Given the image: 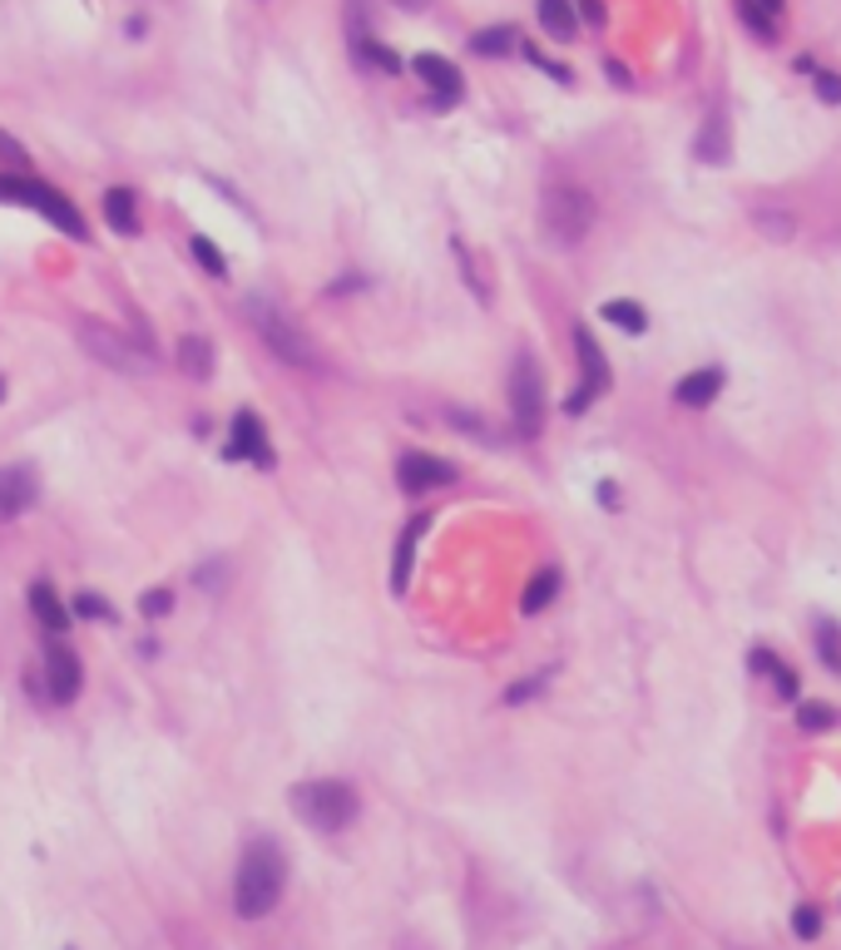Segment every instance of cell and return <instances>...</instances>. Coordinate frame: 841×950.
I'll list each match as a JSON object with an SVG mask.
<instances>
[{"instance_id": "cell-1", "label": "cell", "mask_w": 841, "mask_h": 950, "mask_svg": "<svg viewBox=\"0 0 841 950\" xmlns=\"http://www.w3.org/2000/svg\"><path fill=\"white\" fill-rule=\"evenodd\" d=\"M283 886H287V857L267 837L247 841V851L237 857V871H233V910L243 920H263L283 901Z\"/></svg>"}, {"instance_id": "cell-2", "label": "cell", "mask_w": 841, "mask_h": 950, "mask_svg": "<svg viewBox=\"0 0 841 950\" xmlns=\"http://www.w3.org/2000/svg\"><path fill=\"white\" fill-rule=\"evenodd\" d=\"M0 203H25V208H35V213H45L65 238H89V233H85V213H79V208L69 203L59 188L40 184V178L0 174Z\"/></svg>"}, {"instance_id": "cell-3", "label": "cell", "mask_w": 841, "mask_h": 950, "mask_svg": "<svg viewBox=\"0 0 841 950\" xmlns=\"http://www.w3.org/2000/svg\"><path fill=\"white\" fill-rule=\"evenodd\" d=\"M540 223H544V233H550V243H560V247L584 243L594 228V198L574 184L550 188L540 203Z\"/></svg>"}, {"instance_id": "cell-4", "label": "cell", "mask_w": 841, "mask_h": 950, "mask_svg": "<svg viewBox=\"0 0 841 950\" xmlns=\"http://www.w3.org/2000/svg\"><path fill=\"white\" fill-rule=\"evenodd\" d=\"M292 807H297V817H302L307 827H317V831H342L346 821L356 817V792L346 787V782H336V777L302 782V787L292 792Z\"/></svg>"}, {"instance_id": "cell-5", "label": "cell", "mask_w": 841, "mask_h": 950, "mask_svg": "<svg viewBox=\"0 0 841 950\" xmlns=\"http://www.w3.org/2000/svg\"><path fill=\"white\" fill-rule=\"evenodd\" d=\"M253 327L263 332V342L273 346V356H283L287 366H307V372H312V366L322 362L317 346H312V336H307L297 322H287L283 312H273L267 302H253Z\"/></svg>"}, {"instance_id": "cell-6", "label": "cell", "mask_w": 841, "mask_h": 950, "mask_svg": "<svg viewBox=\"0 0 841 950\" xmlns=\"http://www.w3.org/2000/svg\"><path fill=\"white\" fill-rule=\"evenodd\" d=\"M510 406H514V431H520L524 441H534L544 426V376H540V366H534L530 352H520V362H514V372H510Z\"/></svg>"}, {"instance_id": "cell-7", "label": "cell", "mask_w": 841, "mask_h": 950, "mask_svg": "<svg viewBox=\"0 0 841 950\" xmlns=\"http://www.w3.org/2000/svg\"><path fill=\"white\" fill-rule=\"evenodd\" d=\"M574 352H579V372H584V382L574 386L569 411L579 416V411H589L594 396L609 391V362H604V352H599V342H594L589 327H574Z\"/></svg>"}, {"instance_id": "cell-8", "label": "cell", "mask_w": 841, "mask_h": 950, "mask_svg": "<svg viewBox=\"0 0 841 950\" xmlns=\"http://www.w3.org/2000/svg\"><path fill=\"white\" fill-rule=\"evenodd\" d=\"M79 342L89 346V352L99 356L104 366H114V372H129V376H139V372H148V352H139V346H129L119 332H109L104 322H79Z\"/></svg>"}, {"instance_id": "cell-9", "label": "cell", "mask_w": 841, "mask_h": 950, "mask_svg": "<svg viewBox=\"0 0 841 950\" xmlns=\"http://www.w3.org/2000/svg\"><path fill=\"white\" fill-rule=\"evenodd\" d=\"M455 480V465L441 461V455H425V451H406L401 461H396V485H401L406 495H431L441 490V485Z\"/></svg>"}, {"instance_id": "cell-10", "label": "cell", "mask_w": 841, "mask_h": 950, "mask_svg": "<svg viewBox=\"0 0 841 950\" xmlns=\"http://www.w3.org/2000/svg\"><path fill=\"white\" fill-rule=\"evenodd\" d=\"M228 461H243V465H273V445H267V426L257 421V411H237L233 416V426H228Z\"/></svg>"}, {"instance_id": "cell-11", "label": "cell", "mask_w": 841, "mask_h": 950, "mask_svg": "<svg viewBox=\"0 0 841 950\" xmlns=\"http://www.w3.org/2000/svg\"><path fill=\"white\" fill-rule=\"evenodd\" d=\"M79 683H85V669H79V659L65 649V643H49L45 649V693L55 703H75L79 698Z\"/></svg>"}, {"instance_id": "cell-12", "label": "cell", "mask_w": 841, "mask_h": 950, "mask_svg": "<svg viewBox=\"0 0 841 950\" xmlns=\"http://www.w3.org/2000/svg\"><path fill=\"white\" fill-rule=\"evenodd\" d=\"M40 485L30 475V465H5L0 471V520H20V515L35 505Z\"/></svg>"}, {"instance_id": "cell-13", "label": "cell", "mask_w": 841, "mask_h": 950, "mask_svg": "<svg viewBox=\"0 0 841 950\" xmlns=\"http://www.w3.org/2000/svg\"><path fill=\"white\" fill-rule=\"evenodd\" d=\"M425 524H431V515L416 510L411 520H406L401 540H396V554H391V594H406V584H411V564H416V544H421Z\"/></svg>"}, {"instance_id": "cell-14", "label": "cell", "mask_w": 841, "mask_h": 950, "mask_svg": "<svg viewBox=\"0 0 841 950\" xmlns=\"http://www.w3.org/2000/svg\"><path fill=\"white\" fill-rule=\"evenodd\" d=\"M693 154H698L702 164H728L732 144H728V114H722V109H712V114L702 119L698 139H693Z\"/></svg>"}, {"instance_id": "cell-15", "label": "cell", "mask_w": 841, "mask_h": 950, "mask_svg": "<svg viewBox=\"0 0 841 950\" xmlns=\"http://www.w3.org/2000/svg\"><path fill=\"white\" fill-rule=\"evenodd\" d=\"M411 69L421 75V85L435 89L441 99H455V95H461V69H455L451 59H441V55H416Z\"/></svg>"}, {"instance_id": "cell-16", "label": "cell", "mask_w": 841, "mask_h": 950, "mask_svg": "<svg viewBox=\"0 0 841 950\" xmlns=\"http://www.w3.org/2000/svg\"><path fill=\"white\" fill-rule=\"evenodd\" d=\"M722 366H702V372H688L678 386H673V396H678V406H708L712 396L722 391Z\"/></svg>"}, {"instance_id": "cell-17", "label": "cell", "mask_w": 841, "mask_h": 950, "mask_svg": "<svg viewBox=\"0 0 841 950\" xmlns=\"http://www.w3.org/2000/svg\"><path fill=\"white\" fill-rule=\"evenodd\" d=\"M30 614H35V619L45 623V633H55V639L69 629V609H65V604H59V594L49 589L45 579H35V584H30Z\"/></svg>"}, {"instance_id": "cell-18", "label": "cell", "mask_w": 841, "mask_h": 950, "mask_svg": "<svg viewBox=\"0 0 841 950\" xmlns=\"http://www.w3.org/2000/svg\"><path fill=\"white\" fill-rule=\"evenodd\" d=\"M540 25L550 40H574L579 30V15H574L569 0H540Z\"/></svg>"}, {"instance_id": "cell-19", "label": "cell", "mask_w": 841, "mask_h": 950, "mask_svg": "<svg viewBox=\"0 0 841 950\" xmlns=\"http://www.w3.org/2000/svg\"><path fill=\"white\" fill-rule=\"evenodd\" d=\"M471 49L485 59H500V55H514L520 49V35L510 25H490V30H475L471 35Z\"/></svg>"}, {"instance_id": "cell-20", "label": "cell", "mask_w": 841, "mask_h": 950, "mask_svg": "<svg viewBox=\"0 0 841 950\" xmlns=\"http://www.w3.org/2000/svg\"><path fill=\"white\" fill-rule=\"evenodd\" d=\"M104 218H109V228L114 233H139V213H134V194L129 188H109L104 194Z\"/></svg>"}, {"instance_id": "cell-21", "label": "cell", "mask_w": 841, "mask_h": 950, "mask_svg": "<svg viewBox=\"0 0 841 950\" xmlns=\"http://www.w3.org/2000/svg\"><path fill=\"white\" fill-rule=\"evenodd\" d=\"M178 372L203 382V376L213 372V346H208L203 336H184V342H178Z\"/></svg>"}, {"instance_id": "cell-22", "label": "cell", "mask_w": 841, "mask_h": 950, "mask_svg": "<svg viewBox=\"0 0 841 950\" xmlns=\"http://www.w3.org/2000/svg\"><path fill=\"white\" fill-rule=\"evenodd\" d=\"M554 594H560V570H540L530 584H524V594H520V609H524V614H540V609H550V604H554Z\"/></svg>"}, {"instance_id": "cell-23", "label": "cell", "mask_w": 841, "mask_h": 950, "mask_svg": "<svg viewBox=\"0 0 841 950\" xmlns=\"http://www.w3.org/2000/svg\"><path fill=\"white\" fill-rule=\"evenodd\" d=\"M738 20H742V25H748L757 40H772V35H777V15H772V10H762L757 0H738Z\"/></svg>"}, {"instance_id": "cell-24", "label": "cell", "mask_w": 841, "mask_h": 950, "mask_svg": "<svg viewBox=\"0 0 841 950\" xmlns=\"http://www.w3.org/2000/svg\"><path fill=\"white\" fill-rule=\"evenodd\" d=\"M613 327H623V332H649V312H643L639 302H604V312Z\"/></svg>"}, {"instance_id": "cell-25", "label": "cell", "mask_w": 841, "mask_h": 950, "mask_svg": "<svg viewBox=\"0 0 841 950\" xmlns=\"http://www.w3.org/2000/svg\"><path fill=\"white\" fill-rule=\"evenodd\" d=\"M356 59L376 65L381 75H401V55H391V49H386L381 40H356Z\"/></svg>"}, {"instance_id": "cell-26", "label": "cell", "mask_w": 841, "mask_h": 950, "mask_svg": "<svg viewBox=\"0 0 841 950\" xmlns=\"http://www.w3.org/2000/svg\"><path fill=\"white\" fill-rule=\"evenodd\" d=\"M188 247H193V257H198V263H203V267H208V273H213V277H228V257L218 253V247L208 243L203 233H193V238H188Z\"/></svg>"}, {"instance_id": "cell-27", "label": "cell", "mask_w": 841, "mask_h": 950, "mask_svg": "<svg viewBox=\"0 0 841 950\" xmlns=\"http://www.w3.org/2000/svg\"><path fill=\"white\" fill-rule=\"evenodd\" d=\"M837 722V712L827 708V703H801L797 708V728H807V732H821V728H831Z\"/></svg>"}, {"instance_id": "cell-28", "label": "cell", "mask_w": 841, "mask_h": 950, "mask_svg": "<svg viewBox=\"0 0 841 950\" xmlns=\"http://www.w3.org/2000/svg\"><path fill=\"white\" fill-rule=\"evenodd\" d=\"M792 936H797V940H817L821 936V910L817 906H797V910H792Z\"/></svg>"}, {"instance_id": "cell-29", "label": "cell", "mask_w": 841, "mask_h": 950, "mask_svg": "<svg viewBox=\"0 0 841 950\" xmlns=\"http://www.w3.org/2000/svg\"><path fill=\"white\" fill-rule=\"evenodd\" d=\"M811 95H817L821 104H841V75H831V69H817V75H811Z\"/></svg>"}, {"instance_id": "cell-30", "label": "cell", "mask_w": 841, "mask_h": 950, "mask_svg": "<svg viewBox=\"0 0 841 950\" xmlns=\"http://www.w3.org/2000/svg\"><path fill=\"white\" fill-rule=\"evenodd\" d=\"M757 228L772 238V243H787V238H792V218H787V213H777V218H772V213H757Z\"/></svg>"}, {"instance_id": "cell-31", "label": "cell", "mask_w": 841, "mask_h": 950, "mask_svg": "<svg viewBox=\"0 0 841 950\" xmlns=\"http://www.w3.org/2000/svg\"><path fill=\"white\" fill-rule=\"evenodd\" d=\"M139 609H144V619H158V614L174 609V594H168V589H148L144 599H139Z\"/></svg>"}, {"instance_id": "cell-32", "label": "cell", "mask_w": 841, "mask_h": 950, "mask_svg": "<svg viewBox=\"0 0 841 950\" xmlns=\"http://www.w3.org/2000/svg\"><path fill=\"white\" fill-rule=\"evenodd\" d=\"M75 614H79V619H109V604L99 599V594H85V589H79Z\"/></svg>"}, {"instance_id": "cell-33", "label": "cell", "mask_w": 841, "mask_h": 950, "mask_svg": "<svg viewBox=\"0 0 841 950\" xmlns=\"http://www.w3.org/2000/svg\"><path fill=\"white\" fill-rule=\"evenodd\" d=\"M544 683H550V673H534L530 683H514V688L505 693V703H524V698H534V693H540Z\"/></svg>"}, {"instance_id": "cell-34", "label": "cell", "mask_w": 841, "mask_h": 950, "mask_svg": "<svg viewBox=\"0 0 841 950\" xmlns=\"http://www.w3.org/2000/svg\"><path fill=\"white\" fill-rule=\"evenodd\" d=\"M0 164H25V148H20V139H10L5 129H0Z\"/></svg>"}, {"instance_id": "cell-35", "label": "cell", "mask_w": 841, "mask_h": 950, "mask_svg": "<svg viewBox=\"0 0 841 950\" xmlns=\"http://www.w3.org/2000/svg\"><path fill=\"white\" fill-rule=\"evenodd\" d=\"M772 683H777V693H782V698H797V673H792V669H782V663H777V673H772Z\"/></svg>"}, {"instance_id": "cell-36", "label": "cell", "mask_w": 841, "mask_h": 950, "mask_svg": "<svg viewBox=\"0 0 841 950\" xmlns=\"http://www.w3.org/2000/svg\"><path fill=\"white\" fill-rule=\"evenodd\" d=\"M752 669H757V673H767V678H772V673H777V659H772L767 649H752Z\"/></svg>"}, {"instance_id": "cell-37", "label": "cell", "mask_w": 841, "mask_h": 950, "mask_svg": "<svg viewBox=\"0 0 841 950\" xmlns=\"http://www.w3.org/2000/svg\"><path fill=\"white\" fill-rule=\"evenodd\" d=\"M396 5H406V10H425V0H396Z\"/></svg>"}, {"instance_id": "cell-38", "label": "cell", "mask_w": 841, "mask_h": 950, "mask_svg": "<svg viewBox=\"0 0 841 950\" xmlns=\"http://www.w3.org/2000/svg\"><path fill=\"white\" fill-rule=\"evenodd\" d=\"M757 5H762V10H772V15H777V5H782V0H757Z\"/></svg>"}, {"instance_id": "cell-39", "label": "cell", "mask_w": 841, "mask_h": 950, "mask_svg": "<svg viewBox=\"0 0 841 950\" xmlns=\"http://www.w3.org/2000/svg\"><path fill=\"white\" fill-rule=\"evenodd\" d=\"M0 401H5V382H0Z\"/></svg>"}]
</instances>
